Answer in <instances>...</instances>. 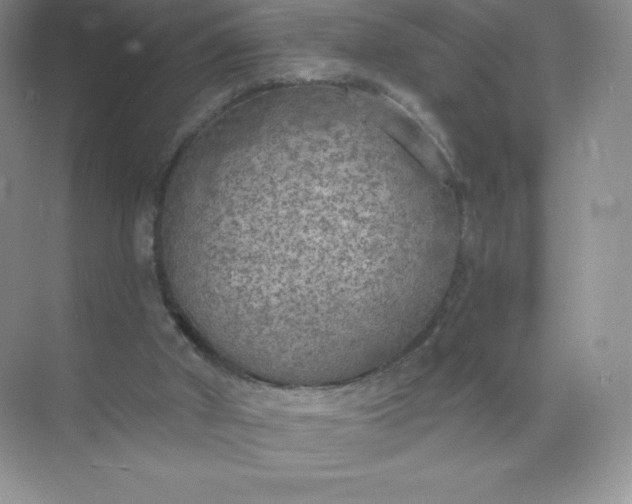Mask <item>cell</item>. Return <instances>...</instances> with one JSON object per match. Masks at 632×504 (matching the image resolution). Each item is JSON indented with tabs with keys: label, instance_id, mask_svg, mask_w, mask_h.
<instances>
[{
	"label": "cell",
	"instance_id": "6da1fadb",
	"mask_svg": "<svg viewBox=\"0 0 632 504\" xmlns=\"http://www.w3.org/2000/svg\"><path fill=\"white\" fill-rule=\"evenodd\" d=\"M357 164L300 150L210 186L169 252L189 325L239 359L292 367L349 362L388 341L425 269L360 204Z\"/></svg>",
	"mask_w": 632,
	"mask_h": 504
}]
</instances>
